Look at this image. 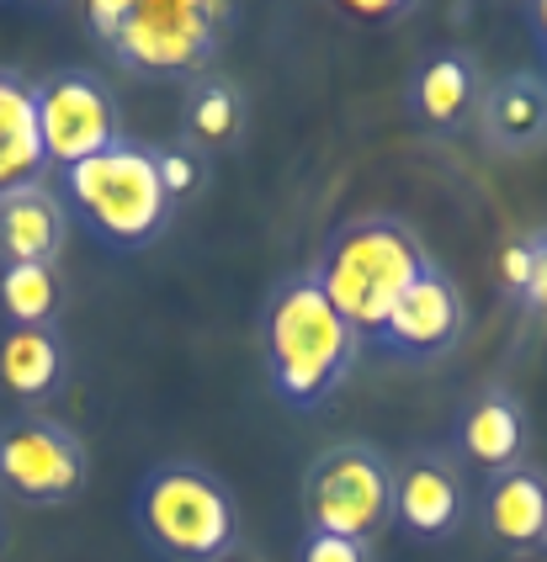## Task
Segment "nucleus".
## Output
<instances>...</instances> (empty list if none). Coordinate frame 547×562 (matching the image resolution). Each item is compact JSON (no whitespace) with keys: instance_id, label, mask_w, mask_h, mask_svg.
Instances as JSON below:
<instances>
[{"instance_id":"1","label":"nucleus","mask_w":547,"mask_h":562,"mask_svg":"<svg viewBox=\"0 0 547 562\" xmlns=\"http://www.w3.org/2000/svg\"><path fill=\"white\" fill-rule=\"evenodd\" d=\"M361 335L335 313L314 271L288 277L266 303V367L277 398L298 414H314L351 376Z\"/></svg>"},{"instance_id":"2","label":"nucleus","mask_w":547,"mask_h":562,"mask_svg":"<svg viewBox=\"0 0 547 562\" xmlns=\"http://www.w3.org/2000/svg\"><path fill=\"white\" fill-rule=\"evenodd\" d=\"M431 266L425 245L404 218H351L324 239L320 260L309 266L335 313L351 324L361 340H378L388 313L410 292V281Z\"/></svg>"},{"instance_id":"3","label":"nucleus","mask_w":547,"mask_h":562,"mask_svg":"<svg viewBox=\"0 0 547 562\" xmlns=\"http://www.w3.org/2000/svg\"><path fill=\"white\" fill-rule=\"evenodd\" d=\"M133 520L149 547L176 562H224L239 541V509L224 477L197 462H160L144 472Z\"/></svg>"},{"instance_id":"4","label":"nucleus","mask_w":547,"mask_h":562,"mask_svg":"<svg viewBox=\"0 0 547 562\" xmlns=\"http://www.w3.org/2000/svg\"><path fill=\"white\" fill-rule=\"evenodd\" d=\"M59 187H65L59 196L112 250H144L149 239H160L165 218H170V196H165L160 170H155V149L138 138H123L107 155L65 170Z\"/></svg>"},{"instance_id":"5","label":"nucleus","mask_w":547,"mask_h":562,"mask_svg":"<svg viewBox=\"0 0 547 562\" xmlns=\"http://www.w3.org/2000/svg\"><path fill=\"white\" fill-rule=\"evenodd\" d=\"M303 515L309 531L346 536L367 547L393 520V468L361 440L324 451L303 477Z\"/></svg>"},{"instance_id":"6","label":"nucleus","mask_w":547,"mask_h":562,"mask_svg":"<svg viewBox=\"0 0 547 562\" xmlns=\"http://www.w3.org/2000/svg\"><path fill=\"white\" fill-rule=\"evenodd\" d=\"M224 22L228 5L213 0H129L112 48L138 75H197L219 54Z\"/></svg>"},{"instance_id":"7","label":"nucleus","mask_w":547,"mask_h":562,"mask_svg":"<svg viewBox=\"0 0 547 562\" xmlns=\"http://www.w3.org/2000/svg\"><path fill=\"white\" fill-rule=\"evenodd\" d=\"M37 138L48 170H75L86 159L107 155L112 144H123V117H118V95L107 91V80L91 69H54L48 80H37Z\"/></svg>"},{"instance_id":"8","label":"nucleus","mask_w":547,"mask_h":562,"mask_svg":"<svg viewBox=\"0 0 547 562\" xmlns=\"http://www.w3.org/2000/svg\"><path fill=\"white\" fill-rule=\"evenodd\" d=\"M86 446L48 414H16L0 425V488L22 504H65L86 488Z\"/></svg>"},{"instance_id":"9","label":"nucleus","mask_w":547,"mask_h":562,"mask_svg":"<svg viewBox=\"0 0 547 562\" xmlns=\"http://www.w3.org/2000/svg\"><path fill=\"white\" fill-rule=\"evenodd\" d=\"M462 329H468L462 292H457V281L431 260V266L410 281V292L399 297V308L388 313L378 340H383L399 361H442L447 350H457Z\"/></svg>"},{"instance_id":"10","label":"nucleus","mask_w":547,"mask_h":562,"mask_svg":"<svg viewBox=\"0 0 547 562\" xmlns=\"http://www.w3.org/2000/svg\"><path fill=\"white\" fill-rule=\"evenodd\" d=\"M468 483L447 451H420L404 468H393V526L420 541H442L462 526Z\"/></svg>"},{"instance_id":"11","label":"nucleus","mask_w":547,"mask_h":562,"mask_svg":"<svg viewBox=\"0 0 547 562\" xmlns=\"http://www.w3.org/2000/svg\"><path fill=\"white\" fill-rule=\"evenodd\" d=\"M479 138L494 155L547 149V75L511 69L479 91Z\"/></svg>"},{"instance_id":"12","label":"nucleus","mask_w":547,"mask_h":562,"mask_svg":"<svg viewBox=\"0 0 547 562\" xmlns=\"http://www.w3.org/2000/svg\"><path fill=\"white\" fill-rule=\"evenodd\" d=\"M65 239L69 207L48 181L0 191V266H54Z\"/></svg>"},{"instance_id":"13","label":"nucleus","mask_w":547,"mask_h":562,"mask_svg":"<svg viewBox=\"0 0 547 562\" xmlns=\"http://www.w3.org/2000/svg\"><path fill=\"white\" fill-rule=\"evenodd\" d=\"M457 440H462V457L483 468L489 477L505 468H521V451H526V408L515 393L505 387H489L479 398H468V408L457 414Z\"/></svg>"},{"instance_id":"14","label":"nucleus","mask_w":547,"mask_h":562,"mask_svg":"<svg viewBox=\"0 0 547 562\" xmlns=\"http://www.w3.org/2000/svg\"><path fill=\"white\" fill-rule=\"evenodd\" d=\"M483 531L511 552H532L547 536V483L532 468H505L483 488Z\"/></svg>"},{"instance_id":"15","label":"nucleus","mask_w":547,"mask_h":562,"mask_svg":"<svg viewBox=\"0 0 547 562\" xmlns=\"http://www.w3.org/2000/svg\"><path fill=\"white\" fill-rule=\"evenodd\" d=\"M43 170L48 159L37 138V91L16 69H0V191L33 187Z\"/></svg>"},{"instance_id":"16","label":"nucleus","mask_w":547,"mask_h":562,"mask_svg":"<svg viewBox=\"0 0 547 562\" xmlns=\"http://www.w3.org/2000/svg\"><path fill=\"white\" fill-rule=\"evenodd\" d=\"M479 69L468 54H436V59H425L415 69V80H410V106H415V117L425 127H457L473 106H479Z\"/></svg>"},{"instance_id":"17","label":"nucleus","mask_w":547,"mask_h":562,"mask_svg":"<svg viewBox=\"0 0 547 562\" xmlns=\"http://www.w3.org/2000/svg\"><path fill=\"white\" fill-rule=\"evenodd\" d=\"M0 382L16 398H48L65 382V340L59 329H5L0 335Z\"/></svg>"},{"instance_id":"18","label":"nucleus","mask_w":547,"mask_h":562,"mask_svg":"<svg viewBox=\"0 0 547 562\" xmlns=\"http://www.w3.org/2000/svg\"><path fill=\"white\" fill-rule=\"evenodd\" d=\"M0 308L11 318V329H54L59 318L54 266H0Z\"/></svg>"},{"instance_id":"19","label":"nucleus","mask_w":547,"mask_h":562,"mask_svg":"<svg viewBox=\"0 0 547 562\" xmlns=\"http://www.w3.org/2000/svg\"><path fill=\"white\" fill-rule=\"evenodd\" d=\"M239 127H245V101H239V91L228 80H208V86H197L187 95V133L197 144H208V149L234 144Z\"/></svg>"},{"instance_id":"20","label":"nucleus","mask_w":547,"mask_h":562,"mask_svg":"<svg viewBox=\"0 0 547 562\" xmlns=\"http://www.w3.org/2000/svg\"><path fill=\"white\" fill-rule=\"evenodd\" d=\"M155 170H160V187L170 202L192 196L197 181H202V165L192 159V149H155Z\"/></svg>"},{"instance_id":"21","label":"nucleus","mask_w":547,"mask_h":562,"mask_svg":"<svg viewBox=\"0 0 547 562\" xmlns=\"http://www.w3.org/2000/svg\"><path fill=\"white\" fill-rule=\"evenodd\" d=\"M298 562H372L361 541H346V536H324V531H309L303 536V552Z\"/></svg>"},{"instance_id":"22","label":"nucleus","mask_w":547,"mask_h":562,"mask_svg":"<svg viewBox=\"0 0 547 562\" xmlns=\"http://www.w3.org/2000/svg\"><path fill=\"white\" fill-rule=\"evenodd\" d=\"M526 245H532V286H526V297H521V303L547 324V228L526 234Z\"/></svg>"},{"instance_id":"23","label":"nucleus","mask_w":547,"mask_h":562,"mask_svg":"<svg viewBox=\"0 0 547 562\" xmlns=\"http://www.w3.org/2000/svg\"><path fill=\"white\" fill-rule=\"evenodd\" d=\"M500 281H505V292L526 297V286H532V245L526 239H511L500 250Z\"/></svg>"},{"instance_id":"24","label":"nucleus","mask_w":547,"mask_h":562,"mask_svg":"<svg viewBox=\"0 0 547 562\" xmlns=\"http://www.w3.org/2000/svg\"><path fill=\"white\" fill-rule=\"evenodd\" d=\"M123 16H129V0H91V32L101 43H112L123 32Z\"/></svg>"},{"instance_id":"25","label":"nucleus","mask_w":547,"mask_h":562,"mask_svg":"<svg viewBox=\"0 0 547 562\" xmlns=\"http://www.w3.org/2000/svg\"><path fill=\"white\" fill-rule=\"evenodd\" d=\"M346 11H351V16H399L404 5H383V0H351Z\"/></svg>"},{"instance_id":"26","label":"nucleus","mask_w":547,"mask_h":562,"mask_svg":"<svg viewBox=\"0 0 547 562\" xmlns=\"http://www.w3.org/2000/svg\"><path fill=\"white\" fill-rule=\"evenodd\" d=\"M526 22H532V32H537V43H543V54H547V0H537V5L526 11Z\"/></svg>"},{"instance_id":"27","label":"nucleus","mask_w":547,"mask_h":562,"mask_svg":"<svg viewBox=\"0 0 547 562\" xmlns=\"http://www.w3.org/2000/svg\"><path fill=\"white\" fill-rule=\"evenodd\" d=\"M0 547H5V520H0Z\"/></svg>"},{"instance_id":"28","label":"nucleus","mask_w":547,"mask_h":562,"mask_svg":"<svg viewBox=\"0 0 547 562\" xmlns=\"http://www.w3.org/2000/svg\"><path fill=\"white\" fill-rule=\"evenodd\" d=\"M224 562H239V558H224Z\"/></svg>"},{"instance_id":"29","label":"nucleus","mask_w":547,"mask_h":562,"mask_svg":"<svg viewBox=\"0 0 547 562\" xmlns=\"http://www.w3.org/2000/svg\"><path fill=\"white\" fill-rule=\"evenodd\" d=\"M543 547H547V536H543Z\"/></svg>"}]
</instances>
